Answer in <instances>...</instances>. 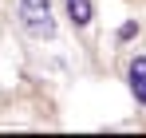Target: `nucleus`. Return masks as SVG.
<instances>
[{
	"instance_id": "f257e3e1",
	"label": "nucleus",
	"mask_w": 146,
	"mask_h": 138,
	"mask_svg": "<svg viewBox=\"0 0 146 138\" xmlns=\"http://www.w3.org/2000/svg\"><path fill=\"white\" fill-rule=\"evenodd\" d=\"M20 20L32 36H51L55 20H51V0H20Z\"/></svg>"
},
{
	"instance_id": "f03ea898",
	"label": "nucleus",
	"mask_w": 146,
	"mask_h": 138,
	"mask_svg": "<svg viewBox=\"0 0 146 138\" xmlns=\"http://www.w3.org/2000/svg\"><path fill=\"white\" fill-rule=\"evenodd\" d=\"M130 91H134V99L146 107V59H142V55L130 63Z\"/></svg>"
},
{
	"instance_id": "7ed1b4c3",
	"label": "nucleus",
	"mask_w": 146,
	"mask_h": 138,
	"mask_svg": "<svg viewBox=\"0 0 146 138\" xmlns=\"http://www.w3.org/2000/svg\"><path fill=\"white\" fill-rule=\"evenodd\" d=\"M67 16H71L75 28H87L91 16H95V12H91V0H67Z\"/></svg>"
}]
</instances>
